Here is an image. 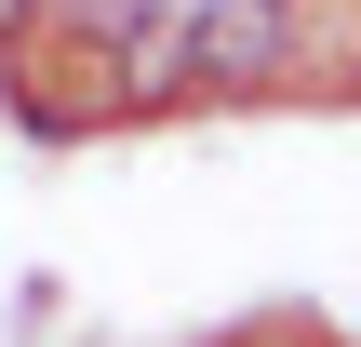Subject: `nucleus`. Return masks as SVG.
<instances>
[{"instance_id":"f257e3e1","label":"nucleus","mask_w":361,"mask_h":347,"mask_svg":"<svg viewBox=\"0 0 361 347\" xmlns=\"http://www.w3.org/2000/svg\"><path fill=\"white\" fill-rule=\"evenodd\" d=\"M188 67H201V94L295 80V0H188Z\"/></svg>"},{"instance_id":"f03ea898","label":"nucleus","mask_w":361,"mask_h":347,"mask_svg":"<svg viewBox=\"0 0 361 347\" xmlns=\"http://www.w3.org/2000/svg\"><path fill=\"white\" fill-rule=\"evenodd\" d=\"M147 13H161V0H40V27H67V40H80L94 67H107V53H121V40H134Z\"/></svg>"},{"instance_id":"7ed1b4c3","label":"nucleus","mask_w":361,"mask_h":347,"mask_svg":"<svg viewBox=\"0 0 361 347\" xmlns=\"http://www.w3.org/2000/svg\"><path fill=\"white\" fill-rule=\"evenodd\" d=\"M27 27H40V0H0V53H27Z\"/></svg>"}]
</instances>
